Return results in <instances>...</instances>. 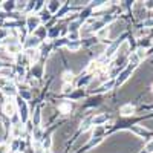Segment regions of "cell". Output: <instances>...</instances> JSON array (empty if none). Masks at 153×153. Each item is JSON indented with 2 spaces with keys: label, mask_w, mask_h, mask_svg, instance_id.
<instances>
[{
  "label": "cell",
  "mask_w": 153,
  "mask_h": 153,
  "mask_svg": "<svg viewBox=\"0 0 153 153\" xmlns=\"http://www.w3.org/2000/svg\"><path fill=\"white\" fill-rule=\"evenodd\" d=\"M40 14H42V16H40V20H42V22H46V20L51 19V12H49V9H43Z\"/></svg>",
  "instance_id": "52a82bcc"
},
{
  "label": "cell",
  "mask_w": 153,
  "mask_h": 153,
  "mask_svg": "<svg viewBox=\"0 0 153 153\" xmlns=\"http://www.w3.org/2000/svg\"><path fill=\"white\" fill-rule=\"evenodd\" d=\"M146 149H147V152H153V141H152V143H149Z\"/></svg>",
  "instance_id": "30bf717a"
},
{
  "label": "cell",
  "mask_w": 153,
  "mask_h": 153,
  "mask_svg": "<svg viewBox=\"0 0 153 153\" xmlns=\"http://www.w3.org/2000/svg\"><path fill=\"white\" fill-rule=\"evenodd\" d=\"M28 43H26V46H29V49H32V48H37L38 46V43H40V40H38L37 37H29L28 38Z\"/></svg>",
  "instance_id": "5b68a950"
},
{
  "label": "cell",
  "mask_w": 153,
  "mask_h": 153,
  "mask_svg": "<svg viewBox=\"0 0 153 153\" xmlns=\"http://www.w3.org/2000/svg\"><path fill=\"white\" fill-rule=\"evenodd\" d=\"M3 112L8 115V117H12V115L16 113V104L12 103V101H6L5 106H3Z\"/></svg>",
  "instance_id": "6da1fadb"
},
{
  "label": "cell",
  "mask_w": 153,
  "mask_h": 153,
  "mask_svg": "<svg viewBox=\"0 0 153 153\" xmlns=\"http://www.w3.org/2000/svg\"><path fill=\"white\" fill-rule=\"evenodd\" d=\"M146 8H149V9H153V2H147V3H146Z\"/></svg>",
  "instance_id": "8fae6325"
},
{
  "label": "cell",
  "mask_w": 153,
  "mask_h": 153,
  "mask_svg": "<svg viewBox=\"0 0 153 153\" xmlns=\"http://www.w3.org/2000/svg\"><path fill=\"white\" fill-rule=\"evenodd\" d=\"M40 22H42L40 17H32V16H29V17H28V29H29V31L35 29V28L38 26V23H40Z\"/></svg>",
  "instance_id": "7a4b0ae2"
},
{
  "label": "cell",
  "mask_w": 153,
  "mask_h": 153,
  "mask_svg": "<svg viewBox=\"0 0 153 153\" xmlns=\"http://www.w3.org/2000/svg\"><path fill=\"white\" fill-rule=\"evenodd\" d=\"M133 112H135V106H132V104H127V106H124V107L121 109V113L124 115V117L133 115Z\"/></svg>",
  "instance_id": "277c9868"
},
{
  "label": "cell",
  "mask_w": 153,
  "mask_h": 153,
  "mask_svg": "<svg viewBox=\"0 0 153 153\" xmlns=\"http://www.w3.org/2000/svg\"><path fill=\"white\" fill-rule=\"evenodd\" d=\"M0 66H2V61H0Z\"/></svg>",
  "instance_id": "7c38bea8"
},
{
  "label": "cell",
  "mask_w": 153,
  "mask_h": 153,
  "mask_svg": "<svg viewBox=\"0 0 153 153\" xmlns=\"http://www.w3.org/2000/svg\"><path fill=\"white\" fill-rule=\"evenodd\" d=\"M58 110H60L61 113H71V110H72V103H71V101H63V103L58 106Z\"/></svg>",
  "instance_id": "3957f363"
},
{
  "label": "cell",
  "mask_w": 153,
  "mask_h": 153,
  "mask_svg": "<svg viewBox=\"0 0 153 153\" xmlns=\"http://www.w3.org/2000/svg\"><path fill=\"white\" fill-rule=\"evenodd\" d=\"M48 9H49V12L58 11V9H60V3H58V2H51V3L48 5Z\"/></svg>",
  "instance_id": "8992f818"
},
{
  "label": "cell",
  "mask_w": 153,
  "mask_h": 153,
  "mask_svg": "<svg viewBox=\"0 0 153 153\" xmlns=\"http://www.w3.org/2000/svg\"><path fill=\"white\" fill-rule=\"evenodd\" d=\"M5 9H12V8H14L16 5H14V2H5Z\"/></svg>",
  "instance_id": "9c48e42d"
},
{
  "label": "cell",
  "mask_w": 153,
  "mask_h": 153,
  "mask_svg": "<svg viewBox=\"0 0 153 153\" xmlns=\"http://www.w3.org/2000/svg\"><path fill=\"white\" fill-rule=\"evenodd\" d=\"M63 80H65L66 83H71L72 84V81H74V74L72 72H65V75H63Z\"/></svg>",
  "instance_id": "ba28073f"
}]
</instances>
